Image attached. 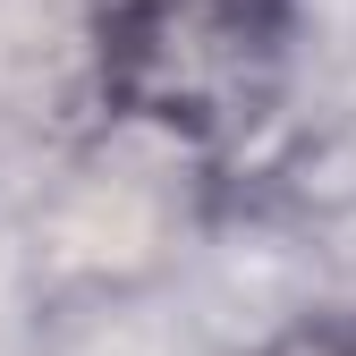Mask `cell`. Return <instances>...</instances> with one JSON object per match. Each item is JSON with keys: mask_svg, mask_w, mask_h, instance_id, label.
I'll return each mask as SVG.
<instances>
[{"mask_svg": "<svg viewBox=\"0 0 356 356\" xmlns=\"http://www.w3.org/2000/svg\"><path fill=\"white\" fill-rule=\"evenodd\" d=\"M94 85L170 145H246L289 94L297 0H85Z\"/></svg>", "mask_w": 356, "mask_h": 356, "instance_id": "6da1fadb", "label": "cell"}, {"mask_svg": "<svg viewBox=\"0 0 356 356\" xmlns=\"http://www.w3.org/2000/svg\"><path fill=\"white\" fill-rule=\"evenodd\" d=\"M254 356H356V314H297L263 339Z\"/></svg>", "mask_w": 356, "mask_h": 356, "instance_id": "7a4b0ae2", "label": "cell"}]
</instances>
